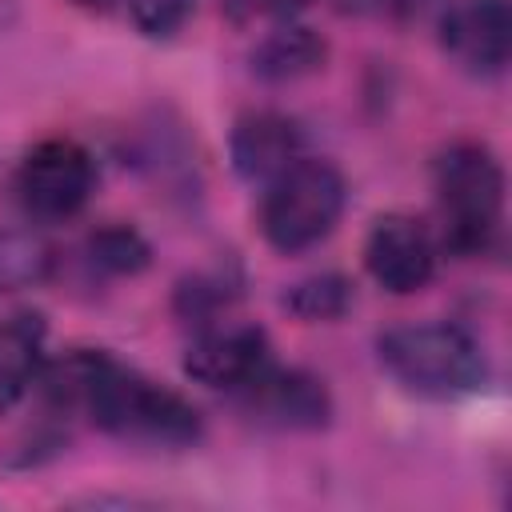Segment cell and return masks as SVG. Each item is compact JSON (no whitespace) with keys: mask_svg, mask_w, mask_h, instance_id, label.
I'll return each instance as SVG.
<instances>
[{"mask_svg":"<svg viewBox=\"0 0 512 512\" xmlns=\"http://www.w3.org/2000/svg\"><path fill=\"white\" fill-rule=\"evenodd\" d=\"M376 356L392 380H400L416 396L452 400L468 396L488 380L484 348L472 332L448 320L396 324L376 336Z\"/></svg>","mask_w":512,"mask_h":512,"instance_id":"1","label":"cell"},{"mask_svg":"<svg viewBox=\"0 0 512 512\" xmlns=\"http://www.w3.org/2000/svg\"><path fill=\"white\" fill-rule=\"evenodd\" d=\"M84 412L108 436L156 444V448H184V444L200 440V432H204L200 408L188 396L116 364V360L104 364Z\"/></svg>","mask_w":512,"mask_h":512,"instance_id":"2","label":"cell"},{"mask_svg":"<svg viewBox=\"0 0 512 512\" xmlns=\"http://www.w3.org/2000/svg\"><path fill=\"white\" fill-rule=\"evenodd\" d=\"M444 244L460 256L488 252L504 220V168L480 140L448 144L432 164Z\"/></svg>","mask_w":512,"mask_h":512,"instance_id":"3","label":"cell"},{"mask_svg":"<svg viewBox=\"0 0 512 512\" xmlns=\"http://www.w3.org/2000/svg\"><path fill=\"white\" fill-rule=\"evenodd\" d=\"M344 200L348 188L340 168L320 156H300L264 184L260 232L284 256L308 252L332 236L344 216Z\"/></svg>","mask_w":512,"mask_h":512,"instance_id":"4","label":"cell"},{"mask_svg":"<svg viewBox=\"0 0 512 512\" xmlns=\"http://www.w3.org/2000/svg\"><path fill=\"white\" fill-rule=\"evenodd\" d=\"M20 204L40 220L76 216L96 192V164L84 144L68 136H48L32 144L16 168Z\"/></svg>","mask_w":512,"mask_h":512,"instance_id":"5","label":"cell"},{"mask_svg":"<svg viewBox=\"0 0 512 512\" xmlns=\"http://www.w3.org/2000/svg\"><path fill=\"white\" fill-rule=\"evenodd\" d=\"M440 48L468 76L492 80L512 56V4L508 0H456L440 16Z\"/></svg>","mask_w":512,"mask_h":512,"instance_id":"6","label":"cell"},{"mask_svg":"<svg viewBox=\"0 0 512 512\" xmlns=\"http://www.w3.org/2000/svg\"><path fill=\"white\" fill-rule=\"evenodd\" d=\"M364 268L384 292L412 296L436 276V240L416 216H376L364 236Z\"/></svg>","mask_w":512,"mask_h":512,"instance_id":"7","label":"cell"},{"mask_svg":"<svg viewBox=\"0 0 512 512\" xmlns=\"http://www.w3.org/2000/svg\"><path fill=\"white\" fill-rule=\"evenodd\" d=\"M272 364V348L264 328L256 324H220L204 328L184 356V372L204 388H248Z\"/></svg>","mask_w":512,"mask_h":512,"instance_id":"8","label":"cell"},{"mask_svg":"<svg viewBox=\"0 0 512 512\" xmlns=\"http://www.w3.org/2000/svg\"><path fill=\"white\" fill-rule=\"evenodd\" d=\"M244 408L276 428H324L332 420V396L320 376L304 368L268 364L248 388H240Z\"/></svg>","mask_w":512,"mask_h":512,"instance_id":"9","label":"cell"},{"mask_svg":"<svg viewBox=\"0 0 512 512\" xmlns=\"http://www.w3.org/2000/svg\"><path fill=\"white\" fill-rule=\"evenodd\" d=\"M228 152H232L236 176H244L252 184H268L276 172H284L292 160L304 156V132L292 116H284L276 108H252V112L236 116Z\"/></svg>","mask_w":512,"mask_h":512,"instance_id":"10","label":"cell"},{"mask_svg":"<svg viewBox=\"0 0 512 512\" xmlns=\"http://www.w3.org/2000/svg\"><path fill=\"white\" fill-rule=\"evenodd\" d=\"M328 60V44L320 32L304 28V24H280L268 36L256 40V48L248 52L252 76L268 80V84H284V80H300L312 76L316 68H324Z\"/></svg>","mask_w":512,"mask_h":512,"instance_id":"11","label":"cell"},{"mask_svg":"<svg viewBox=\"0 0 512 512\" xmlns=\"http://www.w3.org/2000/svg\"><path fill=\"white\" fill-rule=\"evenodd\" d=\"M44 368V320L16 312L0 324V416L16 408Z\"/></svg>","mask_w":512,"mask_h":512,"instance_id":"12","label":"cell"},{"mask_svg":"<svg viewBox=\"0 0 512 512\" xmlns=\"http://www.w3.org/2000/svg\"><path fill=\"white\" fill-rule=\"evenodd\" d=\"M52 268V248L24 228H4L0 232V292H20L32 288L48 276Z\"/></svg>","mask_w":512,"mask_h":512,"instance_id":"13","label":"cell"},{"mask_svg":"<svg viewBox=\"0 0 512 512\" xmlns=\"http://www.w3.org/2000/svg\"><path fill=\"white\" fill-rule=\"evenodd\" d=\"M284 308L304 320V324H328V320H340L348 308H352V284L340 276V272H320V276H308L300 284L288 288L284 296Z\"/></svg>","mask_w":512,"mask_h":512,"instance_id":"14","label":"cell"},{"mask_svg":"<svg viewBox=\"0 0 512 512\" xmlns=\"http://www.w3.org/2000/svg\"><path fill=\"white\" fill-rule=\"evenodd\" d=\"M88 260L96 268L112 272V276H136L140 268H148L152 248H148V240L136 228L108 224V228H100V232L88 236Z\"/></svg>","mask_w":512,"mask_h":512,"instance_id":"15","label":"cell"},{"mask_svg":"<svg viewBox=\"0 0 512 512\" xmlns=\"http://www.w3.org/2000/svg\"><path fill=\"white\" fill-rule=\"evenodd\" d=\"M124 4H128L132 24L152 40L176 36L196 12V0H124Z\"/></svg>","mask_w":512,"mask_h":512,"instance_id":"16","label":"cell"},{"mask_svg":"<svg viewBox=\"0 0 512 512\" xmlns=\"http://www.w3.org/2000/svg\"><path fill=\"white\" fill-rule=\"evenodd\" d=\"M448 0H344V8L376 16V20H420L436 8H444Z\"/></svg>","mask_w":512,"mask_h":512,"instance_id":"17","label":"cell"},{"mask_svg":"<svg viewBox=\"0 0 512 512\" xmlns=\"http://www.w3.org/2000/svg\"><path fill=\"white\" fill-rule=\"evenodd\" d=\"M288 4H296V0H252V8H288Z\"/></svg>","mask_w":512,"mask_h":512,"instance_id":"18","label":"cell"},{"mask_svg":"<svg viewBox=\"0 0 512 512\" xmlns=\"http://www.w3.org/2000/svg\"><path fill=\"white\" fill-rule=\"evenodd\" d=\"M76 4H84V8H100V12H104V8H112L116 0H76Z\"/></svg>","mask_w":512,"mask_h":512,"instance_id":"19","label":"cell"}]
</instances>
